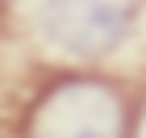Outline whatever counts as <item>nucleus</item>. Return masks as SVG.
<instances>
[{"instance_id":"1","label":"nucleus","mask_w":146,"mask_h":138,"mask_svg":"<svg viewBox=\"0 0 146 138\" xmlns=\"http://www.w3.org/2000/svg\"><path fill=\"white\" fill-rule=\"evenodd\" d=\"M121 92L104 80L75 75L38 96L25 138H121Z\"/></svg>"},{"instance_id":"2","label":"nucleus","mask_w":146,"mask_h":138,"mask_svg":"<svg viewBox=\"0 0 146 138\" xmlns=\"http://www.w3.org/2000/svg\"><path fill=\"white\" fill-rule=\"evenodd\" d=\"M138 13V0H42V34L75 59H104L121 46Z\"/></svg>"}]
</instances>
